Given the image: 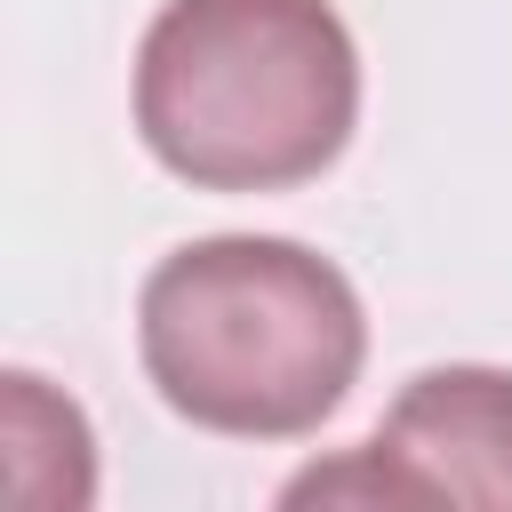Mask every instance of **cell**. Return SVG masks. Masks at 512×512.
<instances>
[{"mask_svg":"<svg viewBox=\"0 0 512 512\" xmlns=\"http://www.w3.org/2000/svg\"><path fill=\"white\" fill-rule=\"evenodd\" d=\"M360 120L336 0H168L136 48V136L200 192L312 184Z\"/></svg>","mask_w":512,"mask_h":512,"instance_id":"2","label":"cell"},{"mask_svg":"<svg viewBox=\"0 0 512 512\" xmlns=\"http://www.w3.org/2000/svg\"><path fill=\"white\" fill-rule=\"evenodd\" d=\"M136 352L184 424L224 440H304L360 384L368 312L320 248L216 232L144 272Z\"/></svg>","mask_w":512,"mask_h":512,"instance_id":"1","label":"cell"},{"mask_svg":"<svg viewBox=\"0 0 512 512\" xmlns=\"http://www.w3.org/2000/svg\"><path fill=\"white\" fill-rule=\"evenodd\" d=\"M280 504H512V368H424L384 424Z\"/></svg>","mask_w":512,"mask_h":512,"instance_id":"3","label":"cell"}]
</instances>
